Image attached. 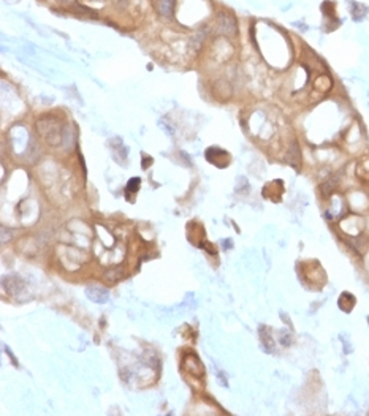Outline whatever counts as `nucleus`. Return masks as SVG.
<instances>
[{
  "mask_svg": "<svg viewBox=\"0 0 369 416\" xmlns=\"http://www.w3.org/2000/svg\"><path fill=\"white\" fill-rule=\"evenodd\" d=\"M38 133L51 144H57L62 141V124L59 119L53 116H44L37 120Z\"/></svg>",
  "mask_w": 369,
  "mask_h": 416,
  "instance_id": "nucleus-1",
  "label": "nucleus"
},
{
  "mask_svg": "<svg viewBox=\"0 0 369 416\" xmlns=\"http://www.w3.org/2000/svg\"><path fill=\"white\" fill-rule=\"evenodd\" d=\"M219 27L225 32V34L228 35H235L236 34V19L233 18V16L230 13H220L219 14Z\"/></svg>",
  "mask_w": 369,
  "mask_h": 416,
  "instance_id": "nucleus-2",
  "label": "nucleus"
},
{
  "mask_svg": "<svg viewBox=\"0 0 369 416\" xmlns=\"http://www.w3.org/2000/svg\"><path fill=\"white\" fill-rule=\"evenodd\" d=\"M86 295L90 301L99 302V304H105L109 299L108 290H105V288H102V286H87Z\"/></svg>",
  "mask_w": 369,
  "mask_h": 416,
  "instance_id": "nucleus-3",
  "label": "nucleus"
},
{
  "mask_svg": "<svg viewBox=\"0 0 369 416\" xmlns=\"http://www.w3.org/2000/svg\"><path fill=\"white\" fill-rule=\"evenodd\" d=\"M349 8H350L352 19H354L355 22H361L366 18V16H367V13H369V8L364 4L355 2V0L349 2Z\"/></svg>",
  "mask_w": 369,
  "mask_h": 416,
  "instance_id": "nucleus-4",
  "label": "nucleus"
},
{
  "mask_svg": "<svg viewBox=\"0 0 369 416\" xmlns=\"http://www.w3.org/2000/svg\"><path fill=\"white\" fill-rule=\"evenodd\" d=\"M220 157H228V152L225 151H222L219 148H213V149H207L206 151V158H207V162H211L213 165L219 166L220 168V162H219V158Z\"/></svg>",
  "mask_w": 369,
  "mask_h": 416,
  "instance_id": "nucleus-5",
  "label": "nucleus"
},
{
  "mask_svg": "<svg viewBox=\"0 0 369 416\" xmlns=\"http://www.w3.org/2000/svg\"><path fill=\"white\" fill-rule=\"evenodd\" d=\"M354 306H355V298L350 293H342V296L339 298V307L344 312H350Z\"/></svg>",
  "mask_w": 369,
  "mask_h": 416,
  "instance_id": "nucleus-6",
  "label": "nucleus"
},
{
  "mask_svg": "<svg viewBox=\"0 0 369 416\" xmlns=\"http://www.w3.org/2000/svg\"><path fill=\"white\" fill-rule=\"evenodd\" d=\"M173 10H174V0H158L160 14H164V16H167V18H170V16L173 14Z\"/></svg>",
  "mask_w": 369,
  "mask_h": 416,
  "instance_id": "nucleus-7",
  "label": "nucleus"
},
{
  "mask_svg": "<svg viewBox=\"0 0 369 416\" xmlns=\"http://www.w3.org/2000/svg\"><path fill=\"white\" fill-rule=\"evenodd\" d=\"M260 335H262V342H263V347H265V350L268 351V353H271V351L274 350V340H272V337H271L269 331H268L266 328H262V332H260Z\"/></svg>",
  "mask_w": 369,
  "mask_h": 416,
  "instance_id": "nucleus-8",
  "label": "nucleus"
},
{
  "mask_svg": "<svg viewBox=\"0 0 369 416\" xmlns=\"http://www.w3.org/2000/svg\"><path fill=\"white\" fill-rule=\"evenodd\" d=\"M138 187H140V179H138V178H133L130 182H128V185H127V191H130V193H133V191L138 190Z\"/></svg>",
  "mask_w": 369,
  "mask_h": 416,
  "instance_id": "nucleus-9",
  "label": "nucleus"
},
{
  "mask_svg": "<svg viewBox=\"0 0 369 416\" xmlns=\"http://www.w3.org/2000/svg\"><path fill=\"white\" fill-rule=\"evenodd\" d=\"M281 344H282V345H285V347L292 344L290 335H288L287 332H281Z\"/></svg>",
  "mask_w": 369,
  "mask_h": 416,
  "instance_id": "nucleus-10",
  "label": "nucleus"
}]
</instances>
